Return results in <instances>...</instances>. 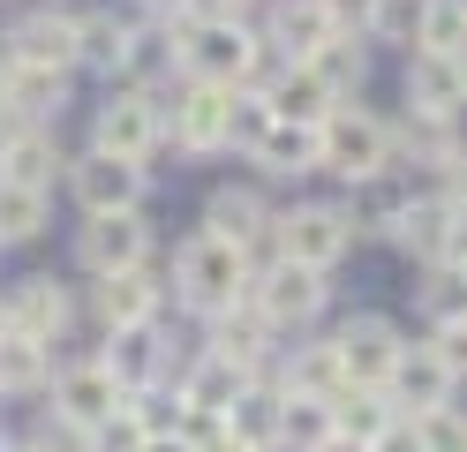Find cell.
<instances>
[{
  "label": "cell",
  "mask_w": 467,
  "mask_h": 452,
  "mask_svg": "<svg viewBox=\"0 0 467 452\" xmlns=\"http://www.w3.org/2000/svg\"><path fill=\"white\" fill-rule=\"evenodd\" d=\"M173 60H182V76H203V83H234V90H256L279 53H265V38L242 23V16H182L173 23Z\"/></svg>",
  "instance_id": "cell-1"
},
{
  "label": "cell",
  "mask_w": 467,
  "mask_h": 452,
  "mask_svg": "<svg viewBox=\"0 0 467 452\" xmlns=\"http://www.w3.org/2000/svg\"><path fill=\"white\" fill-rule=\"evenodd\" d=\"M249 279H256L249 249H234V241H219V234H189L182 249H173V301H189V310H203V317L249 301Z\"/></svg>",
  "instance_id": "cell-2"
},
{
  "label": "cell",
  "mask_w": 467,
  "mask_h": 452,
  "mask_svg": "<svg viewBox=\"0 0 467 452\" xmlns=\"http://www.w3.org/2000/svg\"><path fill=\"white\" fill-rule=\"evenodd\" d=\"M392 159H400V129L392 121H377L369 106H339L332 121H325V173H339V181H377V173H392Z\"/></svg>",
  "instance_id": "cell-3"
},
{
  "label": "cell",
  "mask_w": 467,
  "mask_h": 452,
  "mask_svg": "<svg viewBox=\"0 0 467 452\" xmlns=\"http://www.w3.org/2000/svg\"><path fill=\"white\" fill-rule=\"evenodd\" d=\"M166 136H173V151H189V159L234 151V83L182 76V90H173V106H166Z\"/></svg>",
  "instance_id": "cell-4"
},
{
  "label": "cell",
  "mask_w": 467,
  "mask_h": 452,
  "mask_svg": "<svg viewBox=\"0 0 467 452\" xmlns=\"http://www.w3.org/2000/svg\"><path fill=\"white\" fill-rule=\"evenodd\" d=\"M355 211L347 204H295V211H279L272 219V241H279V257H295V264H317V271H332L347 249H355Z\"/></svg>",
  "instance_id": "cell-5"
},
{
  "label": "cell",
  "mask_w": 467,
  "mask_h": 452,
  "mask_svg": "<svg viewBox=\"0 0 467 452\" xmlns=\"http://www.w3.org/2000/svg\"><path fill=\"white\" fill-rule=\"evenodd\" d=\"M159 143H166V106L151 99V90H136V83L106 90V106L91 121V151H113V159H136L143 166Z\"/></svg>",
  "instance_id": "cell-6"
},
{
  "label": "cell",
  "mask_w": 467,
  "mask_h": 452,
  "mask_svg": "<svg viewBox=\"0 0 467 452\" xmlns=\"http://www.w3.org/2000/svg\"><path fill=\"white\" fill-rule=\"evenodd\" d=\"M249 301L265 310L272 331H302V324H317V310H325V271H317V264H295V257H272V264L249 279Z\"/></svg>",
  "instance_id": "cell-7"
},
{
  "label": "cell",
  "mask_w": 467,
  "mask_h": 452,
  "mask_svg": "<svg viewBox=\"0 0 467 452\" xmlns=\"http://www.w3.org/2000/svg\"><path fill=\"white\" fill-rule=\"evenodd\" d=\"M76 264L91 271V279L151 264V219H143V211H99V219H83L76 226Z\"/></svg>",
  "instance_id": "cell-8"
},
{
  "label": "cell",
  "mask_w": 467,
  "mask_h": 452,
  "mask_svg": "<svg viewBox=\"0 0 467 452\" xmlns=\"http://www.w3.org/2000/svg\"><path fill=\"white\" fill-rule=\"evenodd\" d=\"M68 189L83 204V219H99V211H143L151 173L136 159H113V151H83V159H68Z\"/></svg>",
  "instance_id": "cell-9"
},
{
  "label": "cell",
  "mask_w": 467,
  "mask_h": 452,
  "mask_svg": "<svg viewBox=\"0 0 467 452\" xmlns=\"http://www.w3.org/2000/svg\"><path fill=\"white\" fill-rule=\"evenodd\" d=\"M0 53L23 60V68H83V16L68 8H38V16H23L8 38H0Z\"/></svg>",
  "instance_id": "cell-10"
},
{
  "label": "cell",
  "mask_w": 467,
  "mask_h": 452,
  "mask_svg": "<svg viewBox=\"0 0 467 452\" xmlns=\"http://www.w3.org/2000/svg\"><path fill=\"white\" fill-rule=\"evenodd\" d=\"M256 90H265V106H272L279 121H309V129H325V121L347 106L339 90L325 83V68H317V60H279V68L256 83Z\"/></svg>",
  "instance_id": "cell-11"
},
{
  "label": "cell",
  "mask_w": 467,
  "mask_h": 452,
  "mask_svg": "<svg viewBox=\"0 0 467 452\" xmlns=\"http://www.w3.org/2000/svg\"><path fill=\"white\" fill-rule=\"evenodd\" d=\"M0 310H8V331H23V340H46V347H61L68 340V324H76V301L61 279H16L8 294H0Z\"/></svg>",
  "instance_id": "cell-12"
},
{
  "label": "cell",
  "mask_w": 467,
  "mask_h": 452,
  "mask_svg": "<svg viewBox=\"0 0 467 452\" xmlns=\"http://www.w3.org/2000/svg\"><path fill=\"white\" fill-rule=\"evenodd\" d=\"M53 407L91 422V430H106V422L129 407V384L113 377L106 362H61V370H53Z\"/></svg>",
  "instance_id": "cell-13"
},
{
  "label": "cell",
  "mask_w": 467,
  "mask_h": 452,
  "mask_svg": "<svg viewBox=\"0 0 467 452\" xmlns=\"http://www.w3.org/2000/svg\"><path fill=\"white\" fill-rule=\"evenodd\" d=\"M272 340H279V331L265 324V310H256V301H234V310L212 317V331H203V354L234 362L242 377H265V370H272Z\"/></svg>",
  "instance_id": "cell-14"
},
{
  "label": "cell",
  "mask_w": 467,
  "mask_h": 452,
  "mask_svg": "<svg viewBox=\"0 0 467 452\" xmlns=\"http://www.w3.org/2000/svg\"><path fill=\"white\" fill-rule=\"evenodd\" d=\"M61 136L53 121H8L0 129V181H23V189H53L61 181Z\"/></svg>",
  "instance_id": "cell-15"
},
{
  "label": "cell",
  "mask_w": 467,
  "mask_h": 452,
  "mask_svg": "<svg viewBox=\"0 0 467 452\" xmlns=\"http://www.w3.org/2000/svg\"><path fill=\"white\" fill-rule=\"evenodd\" d=\"M452 370H445V354L437 347H400V362H392V377H385V392H392V407L415 422V415H437V407H452Z\"/></svg>",
  "instance_id": "cell-16"
},
{
  "label": "cell",
  "mask_w": 467,
  "mask_h": 452,
  "mask_svg": "<svg viewBox=\"0 0 467 452\" xmlns=\"http://www.w3.org/2000/svg\"><path fill=\"white\" fill-rule=\"evenodd\" d=\"M332 38H347V30L325 16V0H272L265 8V46L279 60H317Z\"/></svg>",
  "instance_id": "cell-17"
},
{
  "label": "cell",
  "mask_w": 467,
  "mask_h": 452,
  "mask_svg": "<svg viewBox=\"0 0 467 452\" xmlns=\"http://www.w3.org/2000/svg\"><path fill=\"white\" fill-rule=\"evenodd\" d=\"M332 347H339V362H347V377H355V384H385L392 362H400V331H392V317L362 310V317H347L332 331Z\"/></svg>",
  "instance_id": "cell-18"
},
{
  "label": "cell",
  "mask_w": 467,
  "mask_h": 452,
  "mask_svg": "<svg viewBox=\"0 0 467 452\" xmlns=\"http://www.w3.org/2000/svg\"><path fill=\"white\" fill-rule=\"evenodd\" d=\"M159 301H166V287H159V264L113 271V279H99V287H91V310H99V324H106V331L159 324Z\"/></svg>",
  "instance_id": "cell-19"
},
{
  "label": "cell",
  "mask_w": 467,
  "mask_h": 452,
  "mask_svg": "<svg viewBox=\"0 0 467 452\" xmlns=\"http://www.w3.org/2000/svg\"><path fill=\"white\" fill-rule=\"evenodd\" d=\"M272 219H279V211H272L265 196H256V189H212V204H203V234L234 241V249H256V241H265V249L279 257ZM272 257H265V264H272Z\"/></svg>",
  "instance_id": "cell-20"
},
{
  "label": "cell",
  "mask_w": 467,
  "mask_h": 452,
  "mask_svg": "<svg viewBox=\"0 0 467 452\" xmlns=\"http://www.w3.org/2000/svg\"><path fill=\"white\" fill-rule=\"evenodd\" d=\"M467 106V68L460 53H407V113H460Z\"/></svg>",
  "instance_id": "cell-21"
},
{
  "label": "cell",
  "mask_w": 467,
  "mask_h": 452,
  "mask_svg": "<svg viewBox=\"0 0 467 452\" xmlns=\"http://www.w3.org/2000/svg\"><path fill=\"white\" fill-rule=\"evenodd\" d=\"M265 173H279V181H295V173H325V129H309V121H272L265 136H256V151H249Z\"/></svg>",
  "instance_id": "cell-22"
},
{
  "label": "cell",
  "mask_w": 467,
  "mask_h": 452,
  "mask_svg": "<svg viewBox=\"0 0 467 452\" xmlns=\"http://www.w3.org/2000/svg\"><path fill=\"white\" fill-rule=\"evenodd\" d=\"M173 384H182V400H189L196 415H219V422H226V415H234V400L249 392V377L234 370V362H219V354H196Z\"/></svg>",
  "instance_id": "cell-23"
},
{
  "label": "cell",
  "mask_w": 467,
  "mask_h": 452,
  "mask_svg": "<svg viewBox=\"0 0 467 452\" xmlns=\"http://www.w3.org/2000/svg\"><path fill=\"white\" fill-rule=\"evenodd\" d=\"M23 392H53V347L0 331V400H23Z\"/></svg>",
  "instance_id": "cell-24"
},
{
  "label": "cell",
  "mask_w": 467,
  "mask_h": 452,
  "mask_svg": "<svg viewBox=\"0 0 467 452\" xmlns=\"http://www.w3.org/2000/svg\"><path fill=\"white\" fill-rule=\"evenodd\" d=\"M61 106H68L61 68H23V60H8V113L16 121H61Z\"/></svg>",
  "instance_id": "cell-25"
},
{
  "label": "cell",
  "mask_w": 467,
  "mask_h": 452,
  "mask_svg": "<svg viewBox=\"0 0 467 452\" xmlns=\"http://www.w3.org/2000/svg\"><path fill=\"white\" fill-rule=\"evenodd\" d=\"M355 384L347 377V362L332 340H317V347H295V362H286V392H309V400H339V392Z\"/></svg>",
  "instance_id": "cell-26"
},
{
  "label": "cell",
  "mask_w": 467,
  "mask_h": 452,
  "mask_svg": "<svg viewBox=\"0 0 467 452\" xmlns=\"http://www.w3.org/2000/svg\"><path fill=\"white\" fill-rule=\"evenodd\" d=\"M53 219V189H23V181H0V249L16 241H38Z\"/></svg>",
  "instance_id": "cell-27"
},
{
  "label": "cell",
  "mask_w": 467,
  "mask_h": 452,
  "mask_svg": "<svg viewBox=\"0 0 467 452\" xmlns=\"http://www.w3.org/2000/svg\"><path fill=\"white\" fill-rule=\"evenodd\" d=\"M339 430H332V400H309V392H286V407H279V445H295V452H325Z\"/></svg>",
  "instance_id": "cell-28"
},
{
  "label": "cell",
  "mask_w": 467,
  "mask_h": 452,
  "mask_svg": "<svg viewBox=\"0 0 467 452\" xmlns=\"http://www.w3.org/2000/svg\"><path fill=\"white\" fill-rule=\"evenodd\" d=\"M159 68H173V23H136L129 30V53H121V83L151 90Z\"/></svg>",
  "instance_id": "cell-29"
},
{
  "label": "cell",
  "mask_w": 467,
  "mask_h": 452,
  "mask_svg": "<svg viewBox=\"0 0 467 452\" xmlns=\"http://www.w3.org/2000/svg\"><path fill=\"white\" fill-rule=\"evenodd\" d=\"M129 30H136V16H83V68H106V76H121Z\"/></svg>",
  "instance_id": "cell-30"
},
{
  "label": "cell",
  "mask_w": 467,
  "mask_h": 452,
  "mask_svg": "<svg viewBox=\"0 0 467 452\" xmlns=\"http://www.w3.org/2000/svg\"><path fill=\"white\" fill-rule=\"evenodd\" d=\"M415 46H422V53H460V46H467V0H422Z\"/></svg>",
  "instance_id": "cell-31"
},
{
  "label": "cell",
  "mask_w": 467,
  "mask_h": 452,
  "mask_svg": "<svg viewBox=\"0 0 467 452\" xmlns=\"http://www.w3.org/2000/svg\"><path fill=\"white\" fill-rule=\"evenodd\" d=\"M422 317H430V324H460V317H467V271L430 264V279H422Z\"/></svg>",
  "instance_id": "cell-32"
},
{
  "label": "cell",
  "mask_w": 467,
  "mask_h": 452,
  "mask_svg": "<svg viewBox=\"0 0 467 452\" xmlns=\"http://www.w3.org/2000/svg\"><path fill=\"white\" fill-rule=\"evenodd\" d=\"M31 452H99V430L76 422V415H61V407H46L38 430H31Z\"/></svg>",
  "instance_id": "cell-33"
},
{
  "label": "cell",
  "mask_w": 467,
  "mask_h": 452,
  "mask_svg": "<svg viewBox=\"0 0 467 452\" xmlns=\"http://www.w3.org/2000/svg\"><path fill=\"white\" fill-rule=\"evenodd\" d=\"M415 30H422V0H377V23H369L377 46H415Z\"/></svg>",
  "instance_id": "cell-34"
},
{
  "label": "cell",
  "mask_w": 467,
  "mask_h": 452,
  "mask_svg": "<svg viewBox=\"0 0 467 452\" xmlns=\"http://www.w3.org/2000/svg\"><path fill=\"white\" fill-rule=\"evenodd\" d=\"M415 445H422V452H467V415H460V407L415 415Z\"/></svg>",
  "instance_id": "cell-35"
},
{
  "label": "cell",
  "mask_w": 467,
  "mask_h": 452,
  "mask_svg": "<svg viewBox=\"0 0 467 452\" xmlns=\"http://www.w3.org/2000/svg\"><path fill=\"white\" fill-rule=\"evenodd\" d=\"M317 68H325V83L347 99V90L362 83V68H369V60H362V38H332L325 53H317Z\"/></svg>",
  "instance_id": "cell-36"
},
{
  "label": "cell",
  "mask_w": 467,
  "mask_h": 452,
  "mask_svg": "<svg viewBox=\"0 0 467 452\" xmlns=\"http://www.w3.org/2000/svg\"><path fill=\"white\" fill-rule=\"evenodd\" d=\"M325 16L347 30V38H369V23H377V0H325Z\"/></svg>",
  "instance_id": "cell-37"
},
{
  "label": "cell",
  "mask_w": 467,
  "mask_h": 452,
  "mask_svg": "<svg viewBox=\"0 0 467 452\" xmlns=\"http://www.w3.org/2000/svg\"><path fill=\"white\" fill-rule=\"evenodd\" d=\"M430 347L445 354V370H452V377H467V317H460V324H437V331H430Z\"/></svg>",
  "instance_id": "cell-38"
},
{
  "label": "cell",
  "mask_w": 467,
  "mask_h": 452,
  "mask_svg": "<svg viewBox=\"0 0 467 452\" xmlns=\"http://www.w3.org/2000/svg\"><path fill=\"white\" fill-rule=\"evenodd\" d=\"M203 8H212V16H242V23H249L256 8H272V0H203ZM203 8H196V16H203Z\"/></svg>",
  "instance_id": "cell-39"
},
{
  "label": "cell",
  "mask_w": 467,
  "mask_h": 452,
  "mask_svg": "<svg viewBox=\"0 0 467 452\" xmlns=\"http://www.w3.org/2000/svg\"><path fill=\"white\" fill-rule=\"evenodd\" d=\"M452 264H467V204H452V249H445Z\"/></svg>",
  "instance_id": "cell-40"
},
{
  "label": "cell",
  "mask_w": 467,
  "mask_h": 452,
  "mask_svg": "<svg viewBox=\"0 0 467 452\" xmlns=\"http://www.w3.org/2000/svg\"><path fill=\"white\" fill-rule=\"evenodd\" d=\"M143 452H203L196 437H182V430H173V437H143Z\"/></svg>",
  "instance_id": "cell-41"
},
{
  "label": "cell",
  "mask_w": 467,
  "mask_h": 452,
  "mask_svg": "<svg viewBox=\"0 0 467 452\" xmlns=\"http://www.w3.org/2000/svg\"><path fill=\"white\" fill-rule=\"evenodd\" d=\"M8 121H16L8 113V53H0V129H8Z\"/></svg>",
  "instance_id": "cell-42"
},
{
  "label": "cell",
  "mask_w": 467,
  "mask_h": 452,
  "mask_svg": "<svg viewBox=\"0 0 467 452\" xmlns=\"http://www.w3.org/2000/svg\"><path fill=\"white\" fill-rule=\"evenodd\" d=\"M0 452H31V445H16V437H0Z\"/></svg>",
  "instance_id": "cell-43"
},
{
  "label": "cell",
  "mask_w": 467,
  "mask_h": 452,
  "mask_svg": "<svg viewBox=\"0 0 467 452\" xmlns=\"http://www.w3.org/2000/svg\"><path fill=\"white\" fill-rule=\"evenodd\" d=\"M0 331H8V310H0Z\"/></svg>",
  "instance_id": "cell-44"
},
{
  "label": "cell",
  "mask_w": 467,
  "mask_h": 452,
  "mask_svg": "<svg viewBox=\"0 0 467 452\" xmlns=\"http://www.w3.org/2000/svg\"><path fill=\"white\" fill-rule=\"evenodd\" d=\"M460 271H467V264H460Z\"/></svg>",
  "instance_id": "cell-45"
}]
</instances>
